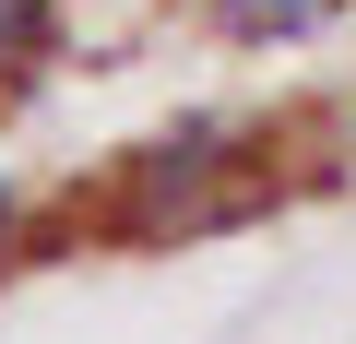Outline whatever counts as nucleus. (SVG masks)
Listing matches in <instances>:
<instances>
[{
  "label": "nucleus",
  "instance_id": "1",
  "mask_svg": "<svg viewBox=\"0 0 356 344\" xmlns=\"http://www.w3.org/2000/svg\"><path fill=\"white\" fill-rule=\"evenodd\" d=\"M261 190V166H250V131L238 119H178L166 142L131 154V179H119V226L143 238H178V226H214Z\"/></svg>",
  "mask_w": 356,
  "mask_h": 344
},
{
  "label": "nucleus",
  "instance_id": "2",
  "mask_svg": "<svg viewBox=\"0 0 356 344\" xmlns=\"http://www.w3.org/2000/svg\"><path fill=\"white\" fill-rule=\"evenodd\" d=\"M321 13H332V0H214V24H226L238 48H297Z\"/></svg>",
  "mask_w": 356,
  "mask_h": 344
},
{
  "label": "nucleus",
  "instance_id": "3",
  "mask_svg": "<svg viewBox=\"0 0 356 344\" xmlns=\"http://www.w3.org/2000/svg\"><path fill=\"white\" fill-rule=\"evenodd\" d=\"M36 48H48V0H0V83H13Z\"/></svg>",
  "mask_w": 356,
  "mask_h": 344
},
{
  "label": "nucleus",
  "instance_id": "4",
  "mask_svg": "<svg viewBox=\"0 0 356 344\" xmlns=\"http://www.w3.org/2000/svg\"><path fill=\"white\" fill-rule=\"evenodd\" d=\"M13 226H24V179L0 166V249H13Z\"/></svg>",
  "mask_w": 356,
  "mask_h": 344
}]
</instances>
